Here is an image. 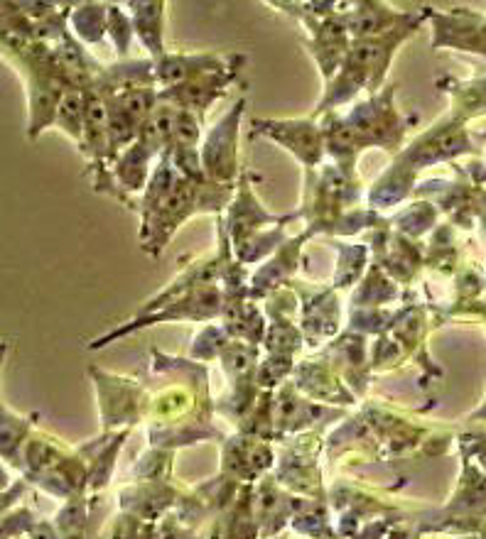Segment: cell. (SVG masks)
<instances>
[{
  "label": "cell",
  "instance_id": "obj_1",
  "mask_svg": "<svg viewBox=\"0 0 486 539\" xmlns=\"http://www.w3.org/2000/svg\"><path fill=\"white\" fill-rule=\"evenodd\" d=\"M81 118H84V113H81V101L77 94H69L62 98V103H59V121L62 125L67 123V130L72 135L79 133L81 128Z\"/></svg>",
  "mask_w": 486,
  "mask_h": 539
}]
</instances>
